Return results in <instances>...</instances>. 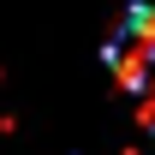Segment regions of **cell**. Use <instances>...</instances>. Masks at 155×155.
Segmentation results:
<instances>
[{
	"instance_id": "6da1fadb",
	"label": "cell",
	"mask_w": 155,
	"mask_h": 155,
	"mask_svg": "<svg viewBox=\"0 0 155 155\" xmlns=\"http://www.w3.org/2000/svg\"><path fill=\"white\" fill-rule=\"evenodd\" d=\"M107 72L137 101H155V6H131L107 36Z\"/></svg>"
},
{
	"instance_id": "7a4b0ae2",
	"label": "cell",
	"mask_w": 155,
	"mask_h": 155,
	"mask_svg": "<svg viewBox=\"0 0 155 155\" xmlns=\"http://www.w3.org/2000/svg\"><path fill=\"white\" fill-rule=\"evenodd\" d=\"M143 125H149V131H155V101H143Z\"/></svg>"
}]
</instances>
